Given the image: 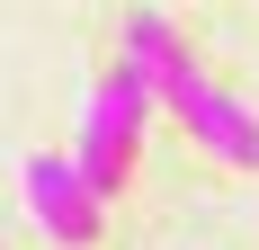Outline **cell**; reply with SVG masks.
Listing matches in <instances>:
<instances>
[{"mask_svg": "<svg viewBox=\"0 0 259 250\" xmlns=\"http://www.w3.org/2000/svg\"><path fill=\"white\" fill-rule=\"evenodd\" d=\"M152 72H134L125 54H116V72L90 90V107H80V143H72V170L90 179V197H116L134 179V161H143V125H152Z\"/></svg>", "mask_w": 259, "mask_h": 250, "instance_id": "1", "label": "cell"}, {"mask_svg": "<svg viewBox=\"0 0 259 250\" xmlns=\"http://www.w3.org/2000/svg\"><path fill=\"white\" fill-rule=\"evenodd\" d=\"M152 90H161V107H170V116H179L188 134L214 152V161H233V170H259V116H250V107H241L233 90H224V80H214L197 54H188V45L152 72Z\"/></svg>", "mask_w": 259, "mask_h": 250, "instance_id": "2", "label": "cell"}, {"mask_svg": "<svg viewBox=\"0 0 259 250\" xmlns=\"http://www.w3.org/2000/svg\"><path fill=\"white\" fill-rule=\"evenodd\" d=\"M27 205H36V224H45L63 250H90L99 224H107V205L90 197V179H80L63 152H27Z\"/></svg>", "mask_w": 259, "mask_h": 250, "instance_id": "3", "label": "cell"}]
</instances>
